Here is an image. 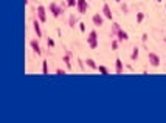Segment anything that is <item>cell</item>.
Listing matches in <instances>:
<instances>
[{
	"label": "cell",
	"mask_w": 166,
	"mask_h": 123,
	"mask_svg": "<svg viewBox=\"0 0 166 123\" xmlns=\"http://www.w3.org/2000/svg\"><path fill=\"white\" fill-rule=\"evenodd\" d=\"M87 45L90 46L92 49H96L98 48V32L95 29H92L87 35Z\"/></svg>",
	"instance_id": "1"
},
{
	"label": "cell",
	"mask_w": 166,
	"mask_h": 123,
	"mask_svg": "<svg viewBox=\"0 0 166 123\" xmlns=\"http://www.w3.org/2000/svg\"><path fill=\"white\" fill-rule=\"evenodd\" d=\"M147 60H149V65L154 66V68H157V66L160 65V57H158L155 52H149V54H147Z\"/></svg>",
	"instance_id": "2"
},
{
	"label": "cell",
	"mask_w": 166,
	"mask_h": 123,
	"mask_svg": "<svg viewBox=\"0 0 166 123\" xmlns=\"http://www.w3.org/2000/svg\"><path fill=\"white\" fill-rule=\"evenodd\" d=\"M37 19H39V22L40 23H45L47 22V9H45V6H37Z\"/></svg>",
	"instance_id": "3"
},
{
	"label": "cell",
	"mask_w": 166,
	"mask_h": 123,
	"mask_svg": "<svg viewBox=\"0 0 166 123\" xmlns=\"http://www.w3.org/2000/svg\"><path fill=\"white\" fill-rule=\"evenodd\" d=\"M50 12H51V16L57 19L62 12H64V9H62V6H57L56 3H50Z\"/></svg>",
	"instance_id": "4"
},
{
	"label": "cell",
	"mask_w": 166,
	"mask_h": 123,
	"mask_svg": "<svg viewBox=\"0 0 166 123\" xmlns=\"http://www.w3.org/2000/svg\"><path fill=\"white\" fill-rule=\"evenodd\" d=\"M76 9H78V12H79V14H85V12H87V9H88V3H87V0H78Z\"/></svg>",
	"instance_id": "5"
},
{
	"label": "cell",
	"mask_w": 166,
	"mask_h": 123,
	"mask_svg": "<svg viewBox=\"0 0 166 123\" xmlns=\"http://www.w3.org/2000/svg\"><path fill=\"white\" fill-rule=\"evenodd\" d=\"M104 19H106V17L98 12V14H95V16L92 17V22H93L95 26H103V25H104Z\"/></svg>",
	"instance_id": "6"
},
{
	"label": "cell",
	"mask_w": 166,
	"mask_h": 123,
	"mask_svg": "<svg viewBox=\"0 0 166 123\" xmlns=\"http://www.w3.org/2000/svg\"><path fill=\"white\" fill-rule=\"evenodd\" d=\"M116 40H118V42H126V40H129V34H127L126 31L120 29V31L116 32Z\"/></svg>",
	"instance_id": "7"
},
{
	"label": "cell",
	"mask_w": 166,
	"mask_h": 123,
	"mask_svg": "<svg viewBox=\"0 0 166 123\" xmlns=\"http://www.w3.org/2000/svg\"><path fill=\"white\" fill-rule=\"evenodd\" d=\"M29 46L33 48V51H34L37 55H40V54H42V48H40V45H39V42H37V40H31V42H29Z\"/></svg>",
	"instance_id": "8"
},
{
	"label": "cell",
	"mask_w": 166,
	"mask_h": 123,
	"mask_svg": "<svg viewBox=\"0 0 166 123\" xmlns=\"http://www.w3.org/2000/svg\"><path fill=\"white\" fill-rule=\"evenodd\" d=\"M103 16L106 17V19H109V20H112L113 19V14H112V9H110V6L106 3L104 6H103Z\"/></svg>",
	"instance_id": "9"
},
{
	"label": "cell",
	"mask_w": 166,
	"mask_h": 123,
	"mask_svg": "<svg viewBox=\"0 0 166 123\" xmlns=\"http://www.w3.org/2000/svg\"><path fill=\"white\" fill-rule=\"evenodd\" d=\"M33 28H34V32L37 34V39L42 37V31H40V22H39V19H36V20L33 22Z\"/></svg>",
	"instance_id": "10"
},
{
	"label": "cell",
	"mask_w": 166,
	"mask_h": 123,
	"mask_svg": "<svg viewBox=\"0 0 166 123\" xmlns=\"http://www.w3.org/2000/svg\"><path fill=\"white\" fill-rule=\"evenodd\" d=\"M123 69H124V66H123V60H121V59H116V60H115V73L121 74L123 73Z\"/></svg>",
	"instance_id": "11"
},
{
	"label": "cell",
	"mask_w": 166,
	"mask_h": 123,
	"mask_svg": "<svg viewBox=\"0 0 166 123\" xmlns=\"http://www.w3.org/2000/svg\"><path fill=\"white\" fill-rule=\"evenodd\" d=\"M62 62L65 63V66H67V69L70 71V69H72V62H70V54H65V55L62 57Z\"/></svg>",
	"instance_id": "12"
},
{
	"label": "cell",
	"mask_w": 166,
	"mask_h": 123,
	"mask_svg": "<svg viewBox=\"0 0 166 123\" xmlns=\"http://www.w3.org/2000/svg\"><path fill=\"white\" fill-rule=\"evenodd\" d=\"M85 65H87L90 69H98V65L95 63V60H93V59H87V60H85Z\"/></svg>",
	"instance_id": "13"
},
{
	"label": "cell",
	"mask_w": 166,
	"mask_h": 123,
	"mask_svg": "<svg viewBox=\"0 0 166 123\" xmlns=\"http://www.w3.org/2000/svg\"><path fill=\"white\" fill-rule=\"evenodd\" d=\"M120 29H121V28H120V23H113L112 25V37H116V32H118V31H120Z\"/></svg>",
	"instance_id": "14"
},
{
	"label": "cell",
	"mask_w": 166,
	"mask_h": 123,
	"mask_svg": "<svg viewBox=\"0 0 166 123\" xmlns=\"http://www.w3.org/2000/svg\"><path fill=\"white\" fill-rule=\"evenodd\" d=\"M138 55H140V51H138V48H134L132 49V54H131V60H137L138 59Z\"/></svg>",
	"instance_id": "15"
},
{
	"label": "cell",
	"mask_w": 166,
	"mask_h": 123,
	"mask_svg": "<svg viewBox=\"0 0 166 123\" xmlns=\"http://www.w3.org/2000/svg\"><path fill=\"white\" fill-rule=\"evenodd\" d=\"M76 23H78V19H76L75 16H70V17H68V25H70L72 28H75Z\"/></svg>",
	"instance_id": "16"
},
{
	"label": "cell",
	"mask_w": 166,
	"mask_h": 123,
	"mask_svg": "<svg viewBox=\"0 0 166 123\" xmlns=\"http://www.w3.org/2000/svg\"><path fill=\"white\" fill-rule=\"evenodd\" d=\"M42 74H48V63H47V60L42 62Z\"/></svg>",
	"instance_id": "17"
},
{
	"label": "cell",
	"mask_w": 166,
	"mask_h": 123,
	"mask_svg": "<svg viewBox=\"0 0 166 123\" xmlns=\"http://www.w3.org/2000/svg\"><path fill=\"white\" fill-rule=\"evenodd\" d=\"M98 71L103 74V75H109V69L106 66H98Z\"/></svg>",
	"instance_id": "18"
},
{
	"label": "cell",
	"mask_w": 166,
	"mask_h": 123,
	"mask_svg": "<svg viewBox=\"0 0 166 123\" xmlns=\"http://www.w3.org/2000/svg\"><path fill=\"white\" fill-rule=\"evenodd\" d=\"M78 5V0H67V6L68 8H73V6H76Z\"/></svg>",
	"instance_id": "19"
},
{
	"label": "cell",
	"mask_w": 166,
	"mask_h": 123,
	"mask_svg": "<svg viewBox=\"0 0 166 123\" xmlns=\"http://www.w3.org/2000/svg\"><path fill=\"white\" fill-rule=\"evenodd\" d=\"M143 20H144V14H143V12H137V22L141 23Z\"/></svg>",
	"instance_id": "20"
},
{
	"label": "cell",
	"mask_w": 166,
	"mask_h": 123,
	"mask_svg": "<svg viewBox=\"0 0 166 123\" xmlns=\"http://www.w3.org/2000/svg\"><path fill=\"white\" fill-rule=\"evenodd\" d=\"M118 43H120L118 40H113L112 42V49H118Z\"/></svg>",
	"instance_id": "21"
},
{
	"label": "cell",
	"mask_w": 166,
	"mask_h": 123,
	"mask_svg": "<svg viewBox=\"0 0 166 123\" xmlns=\"http://www.w3.org/2000/svg\"><path fill=\"white\" fill-rule=\"evenodd\" d=\"M56 74H57V75H65V71H64V69H61V68H59V69H56Z\"/></svg>",
	"instance_id": "22"
},
{
	"label": "cell",
	"mask_w": 166,
	"mask_h": 123,
	"mask_svg": "<svg viewBox=\"0 0 166 123\" xmlns=\"http://www.w3.org/2000/svg\"><path fill=\"white\" fill-rule=\"evenodd\" d=\"M47 43H48V46H55V40H53V39H48Z\"/></svg>",
	"instance_id": "23"
},
{
	"label": "cell",
	"mask_w": 166,
	"mask_h": 123,
	"mask_svg": "<svg viewBox=\"0 0 166 123\" xmlns=\"http://www.w3.org/2000/svg\"><path fill=\"white\" fill-rule=\"evenodd\" d=\"M121 9H123V12H124V14L127 12V6H126V5H121Z\"/></svg>",
	"instance_id": "24"
},
{
	"label": "cell",
	"mask_w": 166,
	"mask_h": 123,
	"mask_svg": "<svg viewBox=\"0 0 166 123\" xmlns=\"http://www.w3.org/2000/svg\"><path fill=\"white\" fill-rule=\"evenodd\" d=\"M79 29H81V31L84 32V31H85V25H84V23H79Z\"/></svg>",
	"instance_id": "25"
},
{
	"label": "cell",
	"mask_w": 166,
	"mask_h": 123,
	"mask_svg": "<svg viewBox=\"0 0 166 123\" xmlns=\"http://www.w3.org/2000/svg\"><path fill=\"white\" fill-rule=\"evenodd\" d=\"M141 40L146 42V40H147V34H143V35H141Z\"/></svg>",
	"instance_id": "26"
},
{
	"label": "cell",
	"mask_w": 166,
	"mask_h": 123,
	"mask_svg": "<svg viewBox=\"0 0 166 123\" xmlns=\"http://www.w3.org/2000/svg\"><path fill=\"white\" fill-rule=\"evenodd\" d=\"M163 42H165V43H166V37H165V39H163Z\"/></svg>",
	"instance_id": "27"
},
{
	"label": "cell",
	"mask_w": 166,
	"mask_h": 123,
	"mask_svg": "<svg viewBox=\"0 0 166 123\" xmlns=\"http://www.w3.org/2000/svg\"><path fill=\"white\" fill-rule=\"evenodd\" d=\"M115 2H118V3H120V2H121V0H115Z\"/></svg>",
	"instance_id": "28"
},
{
	"label": "cell",
	"mask_w": 166,
	"mask_h": 123,
	"mask_svg": "<svg viewBox=\"0 0 166 123\" xmlns=\"http://www.w3.org/2000/svg\"><path fill=\"white\" fill-rule=\"evenodd\" d=\"M157 2H162V0H157Z\"/></svg>",
	"instance_id": "29"
},
{
	"label": "cell",
	"mask_w": 166,
	"mask_h": 123,
	"mask_svg": "<svg viewBox=\"0 0 166 123\" xmlns=\"http://www.w3.org/2000/svg\"><path fill=\"white\" fill-rule=\"evenodd\" d=\"M165 9H166V6H165Z\"/></svg>",
	"instance_id": "30"
}]
</instances>
